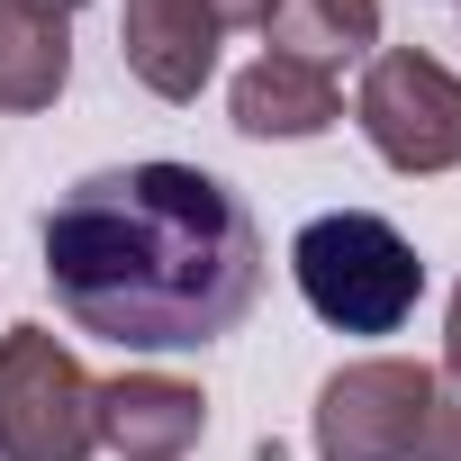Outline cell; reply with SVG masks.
Returning a JSON list of instances; mask_svg holds the SVG:
<instances>
[{"label": "cell", "mask_w": 461, "mask_h": 461, "mask_svg": "<svg viewBox=\"0 0 461 461\" xmlns=\"http://www.w3.org/2000/svg\"><path fill=\"white\" fill-rule=\"evenodd\" d=\"M28 10H55V19H73V10H91V0H28Z\"/></svg>", "instance_id": "cell-13"}, {"label": "cell", "mask_w": 461, "mask_h": 461, "mask_svg": "<svg viewBox=\"0 0 461 461\" xmlns=\"http://www.w3.org/2000/svg\"><path fill=\"white\" fill-rule=\"evenodd\" d=\"M443 380L461 389V281H452V308H443Z\"/></svg>", "instance_id": "cell-12"}, {"label": "cell", "mask_w": 461, "mask_h": 461, "mask_svg": "<svg viewBox=\"0 0 461 461\" xmlns=\"http://www.w3.org/2000/svg\"><path fill=\"white\" fill-rule=\"evenodd\" d=\"M199 10H208L217 28H263V19H272V0H199Z\"/></svg>", "instance_id": "cell-11"}, {"label": "cell", "mask_w": 461, "mask_h": 461, "mask_svg": "<svg viewBox=\"0 0 461 461\" xmlns=\"http://www.w3.org/2000/svg\"><path fill=\"white\" fill-rule=\"evenodd\" d=\"M64 82H73V19L28 10V0H0V109L10 118L55 109Z\"/></svg>", "instance_id": "cell-9"}, {"label": "cell", "mask_w": 461, "mask_h": 461, "mask_svg": "<svg viewBox=\"0 0 461 461\" xmlns=\"http://www.w3.org/2000/svg\"><path fill=\"white\" fill-rule=\"evenodd\" d=\"M37 245L64 326L118 353H199L263 299V226L199 163L82 172L46 208Z\"/></svg>", "instance_id": "cell-1"}, {"label": "cell", "mask_w": 461, "mask_h": 461, "mask_svg": "<svg viewBox=\"0 0 461 461\" xmlns=\"http://www.w3.org/2000/svg\"><path fill=\"white\" fill-rule=\"evenodd\" d=\"M100 452V380L73 362L55 326L0 335V461H91Z\"/></svg>", "instance_id": "cell-4"}, {"label": "cell", "mask_w": 461, "mask_h": 461, "mask_svg": "<svg viewBox=\"0 0 461 461\" xmlns=\"http://www.w3.org/2000/svg\"><path fill=\"white\" fill-rule=\"evenodd\" d=\"M217 19L199 10V0H127L118 10V64L154 91V100H199L208 73H217Z\"/></svg>", "instance_id": "cell-6"}, {"label": "cell", "mask_w": 461, "mask_h": 461, "mask_svg": "<svg viewBox=\"0 0 461 461\" xmlns=\"http://www.w3.org/2000/svg\"><path fill=\"white\" fill-rule=\"evenodd\" d=\"M353 127L362 145L407 172V181H434V172H461V73L425 46H380L362 64V91H353Z\"/></svg>", "instance_id": "cell-5"}, {"label": "cell", "mask_w": 461, "mask_h": 461, "mask_svg": "<svg viewBox=\"0 0 461 461\" xmlns=\"http://www.w3.org/2000/svg\"><path fill=\"white\" fill-rule=\"evenodd\" d=\"M317 461H461V389L434 362L407 353H362L326 371L308 407Z\"/></svg>", "instance_id": "cell-2"}, {"label": "cell", "mask_w": 461, "mask_h": 461, "mask_svg": "<svg viewBox=\"0 0 461 461\" xmlns=\"http://www.w3.org/2000/svg\"><path fill=\"white\" fill-rule=\"evenodd\" d=\"M226 118L254 145H299V136H326L344 118V91H335V73H317L299 55H254L236 73V91H226Z\"/></svg>", "instance_id": "cell-8"}, {"label": "cell", "mask_w": 461, "mask_h": 461, "mask_svg": "<svg viewBox=\"0 0 461 461\" xmlns=\"http://www.w3.org/2000/svg\"><path fill=\"white\" fill-rule=\"evenodd\" d=\"M208 434V398L181 371H118L100 380V443L118 461H181Z\"/></svg>", "instance_id": "cell-7"}, {"label": "cell", "mask_w": 461, "mask_h": 461, "mask_svg": "<svg viewBox=\"0 0 461 461\" xmlns=\"http://www.w3.org/2000/svg\"><path fill=\"white\" fill-rule=\"evenodd\" d=\"M290 281L335 335H398L425 299V254L371 208H326L290 236Z\"/></svg>", "instance_id": "cell-3"}, {"label": "cell", "mask_w": 461, "mask_h": 461, "mask_svg": "<svg viewBox=\"0 0 461 461\" xmlns=\"http://www.w3.org/2000/svg\"><path fill=\"white\" fill-rule=\"evenodd\" d=\"M263 37H272V55H299V64H317V73L371 64V46H380V0H272Z\"/></svg>", "instance_id": "cell-10"}]
</instances>
